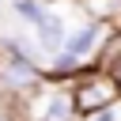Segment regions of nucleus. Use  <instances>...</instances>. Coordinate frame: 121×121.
Masks as SVG:
<instances>
[{
	"label": "nucleus",
	"mask_w": 121,
	"mask_h": 121,
	"mask_svg": "<svg viewBox=\"0 0 121 121\" xmlns=\"http://www.w3.org/2000/svg\"><path fill=\"white\" fill-rule=\"evenodd\" d=\"M117 95H121L117 79H113V76L95 72V76H87V79L76 87L72 102H76V110H79V113H98V110H106V106H110Z\"/></svg>",
	"instance_id": "f257e3e1"
},
{
	"label": "nucleus",
	"mask_w": 121,
	"mask_h": 121,
	"mask_svg": "<svg viewBox=\"0 0 121 121\" xmlns=\"http://www.w3.org/2000/svg\"><path fill=\"white\" fill-rule=\"evenodd\" d=\"M113 79H117V87H121V64H117V68H113Z\"/></svg>",
	"instance_id": "1a4fd4ad"
},
{
	"label": "nucleus",
	"mask_w": 121,
	"mask_h": 121,
	"mask_svg": "<svg viewBox=\"0 0 121 121\" xmlns=\"http://www.w3.org/2000/svg\"><path fill=\"white\" fill-rule=\"evenodd\" d=\"M38 30H42V45L45 49H57L64 42V30H60V19L57 15H42L38 19Z\"/></svg>",
	"instance_id": "20e7f679"
},
{
	"label": "nucleus",
	"mask_w": 121,
	"mask_h": 121,
	"mask_svg": "<svg viewBox=\"0 0 121 121\" xmlns=\"http://www.w3.org/2000/svg\"><path fill=\"white\" fill-rule=\"evenodd\" d=\"M72 72H79V57L64 53V57H57V60H53V76H72Z\"/></svg>",
	"instance_id": "423d86ee"
},
{
	"label": "nucleus",
	"mask_w": 121,
	"mask_h": 121,
	"mask_svg": "<svg viewBox=\"0 0 121 121\" xmlns=\"http://www.w3.org/2000/svg\"><path fill=\"white\" fill-rule=\"evenodd\" d=\"M102 38H106V26H83L79 34H68V53L72 57H91V53H98Z\"/></svg>",
	"instance_id": "7ed1b4c3"
},
{
	"label": "nucleus",
	"mask_w": 121,
	"mask_h": 121,
	"mask_svg": "<svg viewBox=\"0 0 121 121\" xmlns=\"http://www.w3.org/2000/svg\"><path fill=\"white\" fill-rule=\"evenodd\" d=\"M72 110H76V102L68 95H53V102L45 110V121H72Z\"/></svg>",
	"instance_id": "39448f33"
},
{
	"label": "nucleus",
	"mask_w": 121,
	"mask_h": 121,
	"mask_svg": "<svg viewBox=\"0 0 121 121\" xmlns=\"http://www.w3.org/2000/svg\"><path fill=\"white\" fill-rule=\"evenodd\" d=\"M0 83L11 87V91H30L38 83V72L26 57H4L0 60Z\"/></svg>",
	"instance_id": "f03ea898"
},
{
	"label": "nucleus",
	"mask_w": 121,
	"mask_h": 121,
	"mask_svg": "<svg viewBox=\"0 0 121 121\" xmlns=\"http://www.w3.org/2000/svg\"><path fill=\"white\" fill-rule=\"evenodd\" d=\"M15 11H19L23 19H30V23H38V19H42V11H38V4H34V0H19V4H15Z\"/></svg>",
	"instance_id": "0eeeda50"
},
{
	"label": "nucleus",
	"mask_w": 121,
	"mask_h": 121,
	"mask_svg": "<svg viewBox=\"0 0 121 121\" xmlns=\"http://www.w3.org/2000/svg\"><path fill=\"white\" fill-rule=\"evenodd\" d=\"M95 121H113V117H110V113H102V110H98V117H95Z\"/></svg>",
	"instance_id": "6e6552de"
}]
</instances>
